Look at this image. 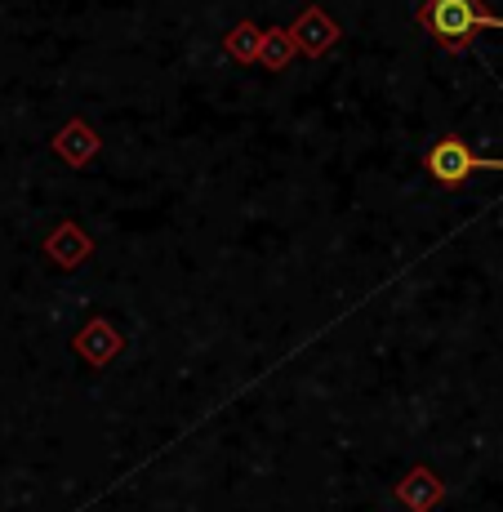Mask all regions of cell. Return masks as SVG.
Instances as JSON below:
<instances>
[{"instance_id": "6", "label": "cell", "mask_w": 503, "mask_h": 512, "mask_svg": "<svg viewBox=\"0 0 503 512\" xmlns=\"http://www.w3.org/2000/svg\"><path fill=\"white\" fill-rule=\"evenodd\" d=\"M54 152L63 156L72 170H85V165L98 156V134L85 121H67L63 130H58V139H54Z\"/></svg>"}, {"instance_id": "5", "label": "cell", "mask_w": 503, "mask_h": 512, "mask_svg": "<svg viewBox=\"0 0 503 512\" xmlns=\"http://www.w3.org/2000/svg\"><path fill=\"white\" fill-rule=\"evenodd\" d=\"M45 254L58 263V268H76V263H85L94 254V241L76 228V223H58L45 241Z\"/></svg>"}, {"instance_id": "8", "label": "cell", "mask_w": 503, "mask_h": 512, "mask_svg": "<svg viewBox=\"0 0 503 512\" xmlns=\"http://www.w3.org/2000/svg\"><path fill=\"white\" fill-rule=\"evenodd\" d=\"M294 32H281V27H268L263 32V41H259V63L268 67V72H285L290 67V58H294Z\"/></svg>"}, {"instance_id": "3", "label": "cell", "mask_w": 503, "mask_h": 512, "mask_svg": "<svg viewBox=\"0 0 503 512\" xmlns=\"http://www.w3.org/2000/svg\"><path fill=\"white\" fill-rule=\"evenodd\" d=\"M121 348H125V339H121V330L112 326L107 317H90L81 330L72 334V352H81L90 366H112L116 357H121Z\"/></svg>"}, {"instance_id": "4", "label": "cell", "mask_w": 503, "mask_h": 512, "mask_svg": "<svg viewBox=\"0 0 503 512\" xmlns=\"http://www.w3.org/2000/svg\"><path fill=\"white\" fill-rule=\"evenodd\" d=\"M392 495H397L410 512H432V508L441 504V499H446V481H441L428 464H414L406 477L392 486Z\"/></svg>"}, {"instance_id": "2", "label": "cell", "mask_w": 503, "mask_h": 512, "mask_svg": "<svg viewBox=\"0 0 503 512\" xmlns=\"http://www.w3.org/2000/svg\"><path fill=\"white\" fill-rule=\"evenodd\" d=\"M423 174L441 187H459L472 174H503V156H481L472 152L459 134H441L437 143L423 152Z\"/></svg>"}, {"instance_id": "7", "label": "cell", "mask_w": 503, "mask_h": 512, "mask_svg": "<svg viewBox=\"0 0 503 512\" xmlns=\"http://www.w3.org/2000/svg\"><path fill=\"white\" fill-rule=\"evenodd\" d=\"M334 41H339V23L334 18H325L317 5L308 9V14L294 23V45L303 49V54H312V58H321L325 49H330Z\"/></svg>"}, {"instance_id": "9", "label": "cell", "mask_w": 503, "mask_h": 512, "mask_svg": "<svg viewBox=\"0 0 503 512\" xmlns=\"http://www.w3.org/2000/svg\"><path fill=\"white\" fill-rule=\"evenodd\" d=\"M259 41H263L259 27H254V23H241V27H232V32H228L223 49H228L232 58H241V63H254V58H259Z\"/></svg>"}, {"instance_id": "1", "label": "cell", "mask_w": 503, "mask_h": 512, "mask_svg": "<svg viewBox=\"0 0 503 512\" xmlns=\"http://www.w3.org/2000/svg\"><path fill=\"white\" fill-rule=\"evenodd\" d=\"M419 27L446 54H463L477 32H503V14H490L481 0H428L419 9Z\"/></svg>"}]
</instances>
